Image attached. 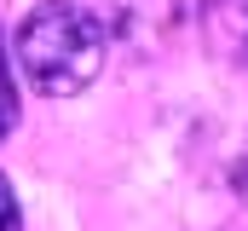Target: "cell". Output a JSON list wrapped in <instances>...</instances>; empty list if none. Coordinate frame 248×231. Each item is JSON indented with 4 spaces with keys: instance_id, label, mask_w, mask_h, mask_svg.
Here are the masks:
<instances>
[{
    "instance_id": "obj_3",
    "label": "cell",
    "mask_w": 248,
    "mask_h": 231,
    "mask_svg": "<svg viewBox=\"0 0 248 231\" xmlns=\"http://www.w3.org/2000/svg\"><path fill=\"white\" fill-rule=\"evenodd\" d=\"M23 214H17V197H12V179L0 173V231H17Z\"/></svg>"
},
{
    "instance_id": "obj_2",
    "label": "cell",
    "mask_w": 248,
    "mask_h": 231,
    "mask_svg": "<svg viewBox=\"0 0 248 231\" xmlns=\"http://www.w3.org/2000/svg\"><path fill=\"white\" fill-rule=\"evenodd\" d=\"M17 127V87H12V58H6V35H0V133Z\"/></svg>"
},
{
    "instance_id": "obj_1",
    "label": "cell",
    "mask_w": 248,
    "mask_h": 231,
    "mask_svg": "<svg viewBox=\"0 0 248 231\" xmlns=\"http://www.w3.org/2000/svg\"><path fill=\"white\" fill-rule=\"evenodd\" d=\"M104 58H110L104 17L75 0H46L17 23V64L35 93H52V99L87 93L98 81Z\"/></svg>"
},
{
    "instance_id": "obj_4",
    "label": "cell",
    "mask_w": 248,
    "mask_h": 231,
    "mask_svg": "<svg viewBox=\"0 0 248 231\" xmlns=\"http://www.w3.org/2000/svg\"><path fill=\"white\" fill-rule=\"evenodd\" d=\"M231 179H237V197H248V150H243V162H237V173H231Z\"/></svg>"
}]
</instances>
